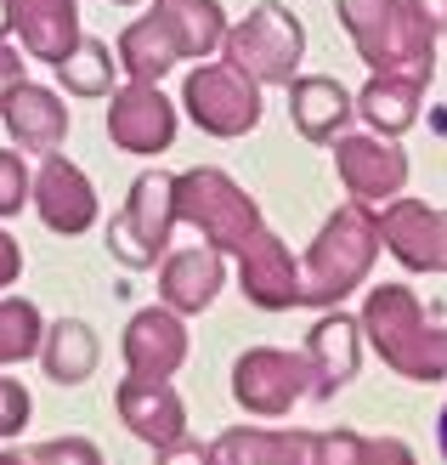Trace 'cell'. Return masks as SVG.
<instances>
[{
  "instance_id": "obj_12",
  "label": "cell",
  "mask_w": 447,
  "mask_h": 465,
  "mask_svg": "<svg viewBox=\"0 0 447 465\" xmlns=\"http://www.w3.org/2000/svg\"><path fill=\"white\" fill-rule=\"evenodd\" d=\"M108 143L125 148V153H164L176 143V108L159 85H113L108 91Z\"/></svg>"
},
{
  "instance_id": "obj_27",
  "label": "cell",
  "mask_w": 447,
  "mask_h": 465,
  "mask_svg": "<svg viewBox=\"0 0 447 465\" xmlns=\"http://www.w3.org/2000/svg\"><path fill=\"white\" fill-rule=\"evenodd\" d=\"M29 188H34V171L23 165V153L0 148V216H17L29 204Z\"/></svg>"
},
{
  "instance_id": "obj_4",
  "label": "cell",
  "mask_w": 447,
  "mask_h": 465,
  "mask_svg": "<svg viewBox=\"0 0 447 465\" xmlns=\"http://www.w3.org/2000/svg\"><path fill=\"white\" fill-rule=\"evenodd\" d=\"M380 250H385L380 222H374L368 204H357V199L340 204L300 262V307H340L351 290H363V278Z\"/></svg>"
},
{
  "instance_id": "obj_25",
  "label": "cell",
  "mask_w": 447,
  "mask_h": 465,
  "mask_svg": "<svg viewBox=\"0 0 447 465\" xmlns=\"http://www.w3.org/2000/svg\"><path fill=\"white\" fill-rule=\"evenodd\" d=\"M52 68H57L63 91H74V97H108V91H113V68H120V57H113L102 40L80 35L74 45H68V57H57Z\"/></svg>"
},
{
  "instance_id": "obj_13",
  "label": "cell",
  "mask_w": 447,
  "mask_h": 465,
  "mask_svg": "<svg viewBox=\"0 0 447 465\" xmlns=\"http://www.w3.org/2000/svg\"><path fill=\"white\" fill-rule=\"evenodd\" d=\"M29 199H34L40 222L52 227V232H63V239H80V232L97 222V188H91V176L74 165V159H63V148L57 153H40V171H34Z\"/></svg>"
},
{
  "instance_id": "obj_2",
  "label": "cell",
  "mask_w": 447,
  "mask_h": 465,
  "mask_svg": "<svg viewBox=\"0 0 447 465\" xmlns=\"http://www.w3.org/2000/svg\"><path fill=\"white\" fill-rule=\"evenodd\" d=\"M340 23L368 74L431 85L436 74V23L413 0H340Z\"/></svg>"
},
{
  "instance_id": "obj_26",
  "label": "cell",
  "mask_w": 447,
  "mask_h": 465,
  "mask_svg": "<svg viewBox=\"0 0 447 465\" xmlns=\"http://www.w3.org/2000/svg\"><path fill=\"white\" fill-rule=\"evenodd\" d=\"M40 335H45V318H40L34 301H23V295L0 301V369L34 358L40 352Z\"/></svg>"
},
{
  "instance_id": "obj_37",
  "label": "cell",
  "mask_w": 447,
  "mask_h": 465,
  "mask_svg": "<svg viewBox=\"0 0 447 465\" xmlns=\"http://www.w3.org/2000/svg\"><path fill=\"white\" fill-rule=\"evenodd\" d=\"M0 465H29V460H23V454H12V449H6V454H0Z\"/></svg>"
},
{
  "instance_id": "obj_5",
  "label": "cell",
  "mask_w": 447,
  "mask_h": 465,
  "mask_svg": "<svg viewBox=\"0 0 447 465\" xmlns=\"http://www.w3.org/2000/svg\"><path fill=\"white\" fill-rule=\"evenodd\" d=\"M306 57V29L284 0H261L244 23H227L221 63H232L255 85H289Z\"/></svg>"
},
{
  "instance_id": "obj_18",
  "label": "cell",
  "mask_w": 447,
  "mask_h": 465,
  "mask_svg": "<svg viewBox=\"0 0 447 465\" xmlns=\"http://www.w3.org/2000/svg\"><path fill=\"white\" fill-rule=\"evenodd\" d=\"M0 120H6V131H12V148H23V153H57L63 136H68V103L57 97L52 85L23 80L6 97V108H0Z\"/></svg>"
},
{
  "instance_id": "obj_14",
  "label": "cell",
  "mask_w": 447,
  "mask_h": 465,
  "mask_svg": "<svg viewBox=\"0 0 447 465\" xmlns=\"http://www.w3.org/2000/svg\"><path fill=\"white\" fill-rule=\"evenodd\" d=\"M380 244L413 272H447V211L419 199H391L380 216Z\"/></svg>"
},
{
  "instance_id": "obj_34",
  "label": "cell",
  "mask_w": 447,
  "mask_h": 465,
  "mask_svg": "<svg viewBox=\"0 0 447 465\" xmlns=\"http://www.w3.org/2000/svg\"><path fill=\"white\" fill-rule=\"evenodd\" d=\"M413 6H419V12H425L431 23H436V35L447 29V0H413Z\"/></svg>"
},
{
  "instance_id": "obj_23",
  "label": "cell",
  "mask_w": 447,
  "mask_h": 465,
  "mask_svg": "<svg viewBox=\"0 0 447 465\" xmlns=\"http://www.w3.org/2000/svg\"><path fill=\"white\" fill-rule=\"evenodd\" d=\"M40 363H45V375H52L57 386L91 381V369H97V335H91V323L57 318L52 330L40 335Z\"/></svg>"
},
{
  "instance_id": "obj_7",
  "label": "cell",
  "mask_w": 447,
  "mask_h": 465,
  "mask_svg": "<svg viewBox=\"0 0 447 465\" xmlns=\"http://www.w3.org/2000/svg\"><path fill=\"white\" fill-rule=\"evenodd\" d=\"M176 227V176L170 171H142L131 182L120 216L108 222V250L125 267H153Z\"/></svg>"
},
{
  "instance_id": "obj_3",
  "label": "cell",
  "mask_w": 447,
  "mask_h": 465,
  "mask_svg": "<svg viewBox=\"0 0 447 465\" xmlns=\"http://www.w3.org/2000/svg\"><path fill=\"white\" fill-rule=\"evenodd\" d=\"M357 330L374 341L396 375L408 381H447V330L425 318L419 295L408 284H374L363 301V318Z\"/></svg>"
},
{
  "instance_id": "obj_24",
  "label": "cell",
  "mask_w": 447,
  "mask_h": 465,
  "mask_svg": "<svg viewBox=\"0 0 447 465\" xmlns=\"http://www.w3.org/2000/svg\"><path fill=\"white\" fill-rule=\"evenodd\" d=\"M351 103H357V114L368 120V131L403 136V131H413V120H419L425 85H413V80H391V74H368L363 97H351Z\"/></svg>"
},
{
  "instance_id": "obj_22",
  "label": "cell",
  "mask_w": 447,
  "mask_h": 465,
  "mask_svg": "<svg viewBox=\"0 0 447 465\" xmlns=\"http://www.w3.org/2000/svg\"><path fill=\"white\" fill-rule=\"evenodd\" d=\"M12 29L23 40V52L40 63L68 57L85 29H80V0H12Z\"/></svg>"
},
{
  "instance_id": "obj_6",
  "label": "cell",
  "mask_w": 447,
  "mask_h": 465,
  "mask_svg": "<svg viewBox=\"0 0 447 465\" xmlns=\"http://www.w3.org/2000/svg\"><path fill=\"white\" fill-rule=\"evenodd\" d=\"M176 222H193L204 232V244H216L221 255H238L267 227L261 204L216 165H193L176 176Z\"/></svg>"
},
{
  "instance_id": "obj_19",
  "label": "cell",
  "mask_w": 447,
  "mask_h": 465,
  "mask_svg": "<svg viewBox=\"0 0 447 465\" xmlns=\"http://www.w3.org/2000/svg\"><path fill=\"white\" fill-rule=\"evenodd\" d=\"M357 318L323 307V318L306 330V363H312V398H335V391L357 375Z\"/></svg>"
},
{
  "instance_id": "obj_29",
  "label": "cell",
  "mask_w": 447,
  "mask_h": 465,
  "mask_svg": "<svg viewBox=\"0 0 447 465\" xmlns=\"http://www.w3.org/2000/svg\"><path fill=\"white\" fill-rule=\"evenodd\" d=\"M29 414H34L29 386L12 381V375H0V437H17L23 426H29Z\"/></svg>"
},
{
  "instance_id": "obj_15",
  "label": "cell",
  "mask_w": 447,
  "mask_h": 465,
  "mask_svg": "<svg viewBox=\"0 0 447 465\" xmlns=\"http://www.w3.org/2000/svg\"><path fill=\"white\" fill-rule=\"evenodd\" d=\"M238 284H244V295L255 307H267V312L300 307V262L284 250V239H277L272 227H261L238 250Z\"/></svg>"
},
{
  "instance_id": "obj_33",
  "label": "cell",
  "mask_w": 447,
  "mask_h": 465,
  "mask_svg": "<svg viewBox=\"0 0 447 465\" xmlns=\"http://www.w3.org/2000/svg\"><path fill=\"white\" fill-rule=\"evenodd\" d=\"M17 272H23V244L12 239L6 227H0V290H12V284H17Z\"/></svg>"
},
{
  "instance_id": "obj_35",
  "label": "cell",
  "mask_w": 447,
  "mask_h": 465,
  "mask_svg": "<svg viewBox=\"0 0 447 465\" xmlns=\"http://www.w3.org/2000/svg\"><path fill=\"white\" fill-rule=\"evenodd\" d=\"M12 35V0H0V40Z\"/></svg>"
},
{
  "instance_id": "obj_36",
  "label": "cell",
  "mask_w": 447,
  "mask_h": 465,
  "mask_svg": "<svg viewBox=\"0 0 447 465\" xmlns=\"http://www.w3.org/2000/svg\"><path fill=\"white\" fill-rule=\"evenodd\" d=\"M436 437H442V460H447V403H442V426H436Z\"/></svg>"
},
{
  "instance_id": "obj_9",
  "label": "cell",
  "mask_w": 447,
  "mask_h": 465,
  "mask_svg": "<svg viewBox=\"0 0 447 465\" xmlns=\"http://www.w3.org/2000/svg\"><path fill=\"white\" fill-rule=\"evenodd\" d=\"M181 108L193 114V125L209 136H249L261 125V85L238 74L232 63H193V74L181 80Z\"/></svg>"
},
{
  "instance_id": "obj_32",
  "label": "cell",
  "mask_w": 447,
  "mask_h": 465,
  "mask_svg": "<svg viewBox=\"0 0 447 465\" xmlns=\"http://www.w3.org/2000/svg\"><path fill=\"white\" fill-rule=\"evenodd\" d=\"M159 465H209V449H199L193 437H176V443L159 449Z\"/></svg>"
},
{
  "instance_id": "obj_8",
  "label": "cell",
  "mask_w": 447,
  "mask_h": 465,
  "mask_svg": "<svg viewBox=\"0 0 447 465\" xmlns=\"http://www.w3.org/2000/svg\"><path fill=\"white\" fill-rule=\"evenodd\" d=\"M357 431H249L232 426L209 443V465H351Z\"/></svg>"
},
{
  "instance_id": "obj_16",
  "label": "cell",
  "mask_w": 447,
  "mask_h": 465,
  "mask_svg": "<svg viewBox=\"0 0 447 465\" xmlns=\"http://www.w3.org/2000/svg\"><path fill=\"white\" fill-rule=\"evenodd\" d=\"M187 363V323L170 307H142L125 323V369L136 381H170Z\"/></svg>"
},
{
  "instance_id": "obj_21",
  "label": "cell",
  "mask_w": 447,
  "mask_h": 465,
  "mask_svg": "<svg viewBox=\"0 0 447 465\" xmlns=\"http://www.w3.org/2000/svg\"><path fill=\"white\" fill-rule=\"evenodd\" d=\"M120 420L142 437L148 449H164L176 443V437H187V409L176 398L170 381H120Z\"/></svg>"
},
{
  "instance_id": "obj_11",
  "label": "cell",
  "mask_w": 447,
  "mask_h": 465,
  "mask_svg": "<svg viewBox=\"0 0 447 465\" xmlns=\"http://www.w3.org/2000/svg\"><path fill=\"white\" fill-rule=\"evenodd\" d=\"M335 171L357 204H385L408 182V153L385 131H340L335 136Z\"/></svg>"
},
{
  "instance_id": "obj_17",
  "label": "cell",
  "mask_w": 447,
  "mask_h": 465,
  "mask_svg": "<svg viewBox=\"0 0 447 465\" xmlns=\"http://www.w3.org/2000/svg\"><path fill=\"white\" fill-rule=\"evenodd\" d=\"M227 284V255L216 244H187L159 255V295L170 312H204Z\"/></svg>"
},
{
  "instance_id": "obj_31",
  "label": "cell",
  "mask_w": 447,
  "mask_h": 465,
  "mask_svg": "<svg viewBox=\"0 0 447 465\" xmlns=\"http://www.w3.org/2000/svg\"><path fill=\"white\" fill-rule=\"evenodd\" d=\"M17 85H23V52L0 40V108H6V97H12Z\"/></svg>"
},
{
  "instance_id": "obj_28",
  "label": "cell",
  "mask_w": 447,
  "mask_h": 465,
  "mask_svg": "<svg viewBox=\"0 0 447 465\" xmlns=\"http://www.w3.org/2000/svg\"><path fill=\"white\" fill-rule=\"evenodd\" d=\"M23 460L29 465H102L97 443H85V437H52V443H34Z\"/></svg>"
},
{
  "instance_id": "obj_30",
  "label": "cell",
  "mask_w": 447,
  "mask_h": 465,
  "mask_svg": "<svg viewBox=\"0 0 447 465\" xmlns=\"http://www.w3.org/2000/svg\"><path fill=\"white\" fill-rule=\"evenodd\" d=\"M351 465H413V454L396 437H357V460Z\"/></svg>"
},
{
  "instance_id": "obj_20",
  "label": "cell",
  "mask_w": 447,
  "mask_h": 465,
  "mask_svg": "<svg viewBox=\"0 0 447 465\" xmlns=\"http://www.w3.org/2000/svg\"><path fill=\"white\" fill-rule=\"evenodd\" d=\"M351 114H357V103H351V91L335 74H295L289 80V120L306 143H317V148L335 143L351 125Z\"/></svg>"
},
{
  "instance_id": "obj_10",
  "label": "cell",
  "mask_w": 447,
  "mask_h": 465,
  "mask_svg": "<svg viewBox=\"0 0 447 465\" xmlns=\"http://www.w3.org/2000/svg\"><path fill=\"white\" fill-rule=\"evenodd\" d=\"M232 398L249 414H289L300 398H312V363H306V352L255 346L232 363Z\"/></svg>"
},
{
  "instance_id": "obj_1",
  "label": "cell",
  "mask_w": 447,
  "mask_h": 465,
  "mask_svg": "<svg viewBox=\"0 0 447 465\" xmlns=\"http://www.w3.org/2000/svg\"><path fill=\"white\" fill-rule=\"evenodd\" d=\"M227 35V12L221 0H148V12L125 23L120 35V68L142 85H159L170 68L216 57Z\"/></svg>"
},
{
  "instance_id": "obj_38",
  "label": "cell",
  "mask_w": 447,
  "mask_h": 465,
  "mask_svg": "<svg viewBox=\"0 0 447 465\" xmlns=\"http://www.w3.org/2000/svg\"><path fill=\"white\" fill-rule=\"evenodd\" d=\"M113 6H136V0H113Z\"/></svg>"
}]
</instances>
